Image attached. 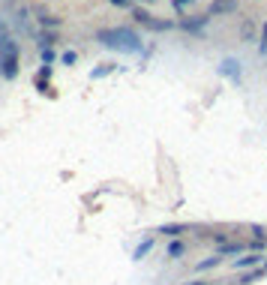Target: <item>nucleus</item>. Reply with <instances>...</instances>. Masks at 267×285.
I'll return each mask as SVG.
<instances>
[{
	"mask_svg": "<svg viewBox=\"0 0 267 285\" xmlns=\"http://www.w3.org/2000/svg\"><path fill=\"white\" fill-rule=\"evenodd\" d=\"M186 228H189V225H165L162 231H159V234H183Z\"/></svg>",
	"mask_w": 267,
	"mask_h": 285,
	"instance_id": "nucleus-8",
	"label": "nucleus"
},
{
	"mask_svg": "<svg viewBox=\"0 0 267 285\" xmlns=\"http://www.w3.org/2000/svg\"><path fill=\"white\" fill-rule=\"evenodd\" d=\"M261 54H267V42H261Z\"/></svg>",
	"mask_w": 267,
	"mask_h": 285,
	"instance_id": "nucleus-16",
	"label": "nucleus"
},
{
	"mask_svg": "<svg viewBox=\"0 0 267 285\" xmlns=\"http://www.w3.org/2000/svg\"><path fill=\"white\" fill-rule=\"evenodd\" d=\"M264 270H267V261H264Z\"/></svg>",
	"mask_w": 267,
	"mask_h": 285,
	"instance_id": "nucleus-17",
	"label": "nucleus"
},
{
	"mask_svg": "<svg viewBox=\"0 0 267 285\" xmlns=\"http://www.w3.org/2000/svg\"><path fill=\"white\" fill-rule=\"evenodd\" d=\"M186 3H192V0H177V6H186Z\"/></svg>",
	"mask_w": 267,
	"mask_h": 285,
	"instance_id": "nucleus-15",
	"label": "nucleus"
},
{
	"mask_svg": "<svg viewBox=\"0 0 267 285\" xmlns=\"http://www.w3.org/2000/svg\"><path fill=\"white\" fill-rule=\"evenodd\" d=\"M150 249H153V240H144V243H141V246L135 249V258H144V255L150 252Z\"/></svg>",
	"mask_w": 267,
	"mask_h": 285,
	"instance_id": "nucleus-9",
	"label": "nucleus"
},
{
	"mask_svg": "<svg viewBox=\"0 0 267 285\" xmlns=\"http://www.w3.org/2000/svg\"><path fill=\"white\" fill-rule=\"evenodd\" d=\"M243 243H222L219 249H216V255H237V252H243Z\"/></svg>",
	"mask_w": 267,
	"mask_h": 285,
	"instance_id": "nucleus-5",
	"label": "nucleus"
},
{
	"mask_svg": "<svg viewBox=\"0 0 267 285\" xmlns=\"http://www.w3.org/2000/svg\"><path fill=\"white\" fill-rule=\"evenodd\" d=\"M0 54H3V57H15V42L3 39V42H0Z\"/></svg>",
	"mask_w": 267,
	"mask_h": 285,
	"instance_id": "nucleus-7",
	"label": "nucleus"
},
{
	"mask_svg": "<svg viewBox=\"0 0 267 285\" xmlns=\"http://www.w3.org/2000/svg\"><path fill=\"white\" fill-rule=\"evenodd\" d=\"M0 66H3V75L6 78H15V72H18V60H15V57H3V60H0Z\"/></svg>",
	"mask_w": 267,
	"mask_h": 285,
	"instance_id": "nucleus-4",
	"label": "nucleus"
},
{
	"mask_svg": "<svg viewBox=\"0 0 267 285\" xmlns=\"http://www.w3.org/2000/svg\"><path fill=\"white\" fill-rule=\"evenodd\" d=\"M234 267H240V270H243V267H261V255L258 252H249L246 258H237Z\"/></svg>",
	"mask_w": 267,
	"mask_h": 285,
	"instance_id": "nucleus-3",
	"label": "nucleus"
},
{
	"mask_svg": "<svg viewBox=\"0 0 267 285\" xmlns=\"http://www.w3.org/2000/svg\"><path fill=\"white\" fill-rule=\"evenodd\" d=\"M135 21H144V24H150V15H147L144 9H135Z\"/></svg>",
	"mask_w": 267,
	"mask_h": 285,
	"instance_id": "nucleus-12",
	"label": "nucleus"
},
{
	"mask_svg": "<svg viewBox=\"0 0 267 285\" xmlns=\"http://www.w3.org/2000/svg\"><path fill=\"white\" fill-rule=\"evenodd\" d=\"M177 255H183V243H180V240H174V243L168 246V258H177Z\"/></svg>",
	"mask_w": 267,
	"mask_h": 285,
	"instance_id": "nucleus-10",
	"label": "nucleus"
},
{
	"mask_svg": "<svg viewBox=\"0 0 267 285\" xmlns=\"http://www.w3.org/2000/svg\"><path fill=\"white\" fill-rule=\"evenodd\" d=\"M111 3H114V6H126V3H129V0H111Z\"/></svg>",
	"mask_w": 267,
	"mask_h": 285,
	"instance_id": "nucleus-14",
	"label": "nucleus"
},
{
	"mask_svg": "<svg viewBox=\"0 0 267 285\" xmlns=\"http://www.w3.org/2000/svg\"><path fill=\"white\" fill-rule=\"evenodd\" d=\"M234 9H237L234 0H216V3L210 6V12H234Z\"/></svg>",
	"mask_w": 267,
	"mask_h": 285,
	"instance_id": "nucleus-6",
	"label": "nucleus"
},
{
	"mask_svg": "<svg viewBox=\"0 0 267 285\" xmlns=\"http://www.w3.org/2000/svg\"><path fill=\"white\" fill-rule=\"evenodd\" d=\"M51 57H54V51H51V48H42V60H45V63H48V60H51Z\"/></svg>",
	"mask_w": 267,
	"mask_h": 285,
	"instance_id": "nucleus-13",
	"label": "nucleus"
},
{
	"mask_svg": "<svg viewBox=\"0 0 267 285\" xmlns=\"http://www.w3.org/2000/svg\"><path fill=\"white\" fill-rule=\"evenodd\" d=\"M216 264H219V255H213V258H207V261L198 264V270H210V267H216Z\"/></svg>",
	"mask_w": 267,
	"mask_h": 285,
	"instance_id": "nucleus-11",
	"label": "nucleus"
},
{
	"mask_svg": "<svg viewBox=\"0 0 267 285\" xmlns=\"http://www.w3.org/2000/svg\"><path fill=\"white\" fill-rule=\"evenodd\" d=\"M219 72H222V75H228V78H240V60L225 57V60H222V66H219Z\"/></svg>",
	"mask_w": 267,
	"mask_h": 285,
	"instance_id": "nucleus-2",
	"label": "nucleus"
},
{
	"mask_svg": "<svg viewBox=\"0 0 267 285\" xmlns=\"http://www.w3.org/2000/svg\"><path fill=\"white\" fill-rule=\"evenodd\" d=\"M96 39L102 45H108V48L126 51V54H138V51H141V39L135 36L132 30H99Z\"/></svg>",
	"mask_w": 267,
	"mask_h": 285,
	"instance_id": "nucleus-1",
	"label": "nucleus"
}]
</instances>
